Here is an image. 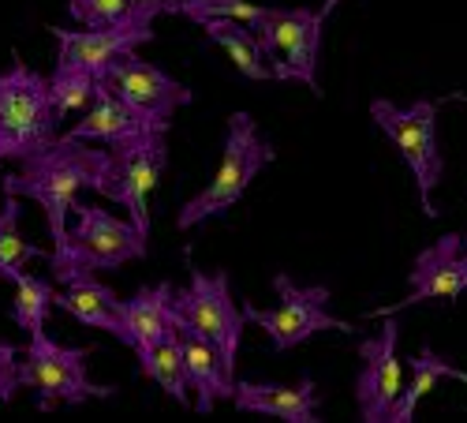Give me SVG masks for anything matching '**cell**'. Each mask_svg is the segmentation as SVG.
<instances>
[{"label": "cell", "mask_w": 467, "mask_h": 423, "mask_svg": "<svg viewBox=\"0 0 467 423\" xmlns=\"http://www.w3.org/2000/svg\"><path fill=\"white\" fill-rule=\"evenodd\" d=\"M112 146L60 135L34 158L19 162V173H8L0 180V191H12V196L34 199L42 206L49 237L60 248L67 244V217L79 203V191H98V196L112 199Z\"/></svg>", "instance_id": "6da1fadb"}, {"label": "cell", "mask_w": 467, "mask_h": 423, "mask_svg": "<svg viewBox=\"0 0 467 423\" xmlns=\"http://www.w3.org/2000/svg\"><path fill=\"white\" fill-rule=\"evenodd\" d=\"M60 139L53 87L26 64L0 71V162H26Z\"/></svg>", "instance_id": "7a4b0ae2"}, {"label": "cell", "mask_w": 467, "mask_h": 423, "mask_svg": "<svg viewBox=\"0 0 467 423\" xmlns=\"http://www.w3.org/2000/svg\"><path fill=\"white\" fill-rule=\"evenodd\" d=\"M277 158V150L269 146L254 121H251V112H232L228 117V135H224V153H221V165L213 173V180L199 191L194 199H187L176 214V225L180 228H194V225H202L206 217H217L224 210H232L240 199H244V191L251 187V180Z\"/></svg>", "instance_id": "3957f363"}, {"label": "cell", "mask_w": 467, "mask_h": 423, "mask_svg": "<svg viewBox=\"0 0 467 423\" xmlns=\"http://www.w3.org/2000/svg\"><path fill=\"white\" fill-rule=\"evenodd\" d=\"M370 121L393 139L404 165L411 169L422 214L438 217L434 187L445 176V158H441V146H438V101L419 98L411 105H393L385 98H374L370 101Z\"/></svg>", "instance_id": "277c9868"}, {"label": "cell", "mask_w": 467, "mask_h": 423, "mask_svg": "<svg viewBox=\"0 0 467 423\" xmlns=\"http://www.w3.org/2000/svg\"><path fill=\"white\" fill-rule=\"evenodd\" d=\"M87 360L90 349H71V344L53 341L46 330H37L23 349V386L34 390V401L42 412L57 405H83L90 397H112V386L90 382Z\"/></svg>", "instance_id": "5b68a950"}, {"label": "cell", "mask_w": 467, "mask_h": 423, "mask_svg": "<svg viewBox=\"0 0 467 423\" xmlns=\"http://www.w3.org/2000/svg\"><path fill=\"white\" fill-rule=\"evenodd\" d=\"M274 292H277V307H258V303H244V315L251 323H258L265 330V337L274 341V349H296V344L310 341L322 330H337V333H356L352 323H344L329 312V289L326 285H296L288 274L274 278Z\"/></svg>", "instance_id": "8992f818"}, {"label": "cell", "mask_w": 467, "mask_h": 423, "mask_svg": "<svg viewBox=\"0 0 467 423\" xmlns=\"http://www.w3.org/2000/svg\"><path fill=\"white\" fill-rule=\"evenodd\" d=\"M322 12L315 8H265L258 42L274 68V79H296L318 94V49H322Z\"/></svg>", "instance_id": "52a82bcc"}, {"label": "cell", "mask_w": 467, "mask_h": 423, "mask_svg": "<svg viewBox=\"0 0 467 423\" xmlns=\"http://www.w3.org/2000/svg\"><path fill=\"white\" fill-rule=\"evenodd\" d=\"M172 312H176V326L202 333L236 364L247 315H244V307H236V300H232L224 270H217V274L191 270L187 289H176V296H172Z\"/></svg>", "instance_id": "ba28073f"}, {"label": "cell", "mask_w": 467, "mask_h": 423, "mask_svg": "<svg viewBox=\"0 0 467 423\" xmlns=\"http://www.w3.org/2000/svg\"><path fill=\"white\" fill-rule=\"evenodd\" d=\"M75 225L67 228V244H60L57 251H67L79 262L94 266V270H116L124 262L146 259L150 251V237L135 221H120L101 206H87L75 203Z\"/></svg>", "instance_id": "9c48e42d"}, {"label": "cell", "mask_w": 467, "mask_h": 423, "mask_svg": "<svg viewBox=\"0 0 467 423\" xmlns=\"http://www.w3.org/2000/svg\"><path fill=\"white\" fill-rule=\"evenodd\" d=\"M49 274L53 281L60 285L57 292V307L67 312L75 323L83 326H94V330H105L112 337H128V323H124V300L116 296L105 281L94 278V266L79 262L67 251H57L49 255Z\"/></svg>", "instance_id": "30bf717a"}, {"label": "cell", "mask_w": 467, "mask_h": 423, "mask_svg": "<svg viewBox=\"0 0 467 423\" xmlns=\"http://www.w3.org/2000/svg\"><path fill=\"white\" fill-rule=\"evenodd\" d=\"M101 79L120 94L139 117L150 124V128H172V117L176 109L191 105V90L183 83H176L172 75H165L161 68H153L150 60H142L135 49L120 53L109 68Z\"/></svg>", "instance_id": "8fae6325"}, {"label": "cell", "mask_w": 467, "mask_h": 423, "mask_svg": "<svg viewBox=\"0 0 467 423\" xmlns=\"http://www.w3.org/2000/svg\"><path fill=\"white\" fill-rule=\"evenodd\" d=\"M165 128H146L131 135L128 143L112 146V203H120L131 221L150 237V191L158 187L165 162H169V146H165Z\"/></svg>", "instance_id": "7c38bea8"}, {"label": "cell", "mask_w": 467, "mask_h": 423, "mask_svg": "<svg viewBox=\"0 0 467 423\" xmlns=\"http://www.w3.org/2000/svg\"><path fill=\"white\" fill-rule=\"evenodd\" d=\"M397 341H400V323L389 315L385 326L359 341V375H356V408L359 419L367 423H385L393 416L400 394H404V371L397 360Z\"/></svg>", "instance_id": "4fadbf2b"}, {"label": "cell", "mask_w": 467, "mask_h": 423, "mask_svg": "<svg viewBox=\"0 0 467 423\" xmlns=\"http://www.w3.org/2000/svg\"><path fill=\"white\" fill-rule=\"evenodd\" d=\"M408 296L393 307H378L370 312V319H385L397 315L400 307H415V303H431V300H460L467 289V248L463 237L445 233L441 240H434L431 248H422L411 262L408 274Z\"/></svg>", "instance_id": "5bb4252c"}, {"label": "cell", "mask_w": 467, "mask_h": 423, "mask_svg": "<svg viewBox=\"0 0 467 423\" xmlns=\"http://www.w3.org/2000/svg\"><path fill=\"white\" fill-rule=\"evenodd\" d=\"M53 37L60 46V57L57 64H71V68H83L90 75H105V68L128 53V49H139L142 42H153V19L146 16H131L124 23H112V26H87V30H60L53 26Z\"/></svg>", "instance_id": "9a60e30c"}, {"label": "cell", "mask_w": 467, "mask_h": 423, "mask_svg": "<svg viewBox=\"0 0 467 423\" xmlns=\"http://www.w3.org/2000/svg\"><path fill=\"white\" fill-rule=\"evenodd\" d=\"M180 344H183L187 378L194 390V412H213L217 401L236 397V364H232L213 341L180 326Z\"/></svg>", "instance_id": "2e32d148"}, {"label": "cell", "mask_w": 467, "mask_h": 423, "mask_svg": "<svg viewBox=\"0 0 467 423\" xmlns=\"http://www.w3.org/2000/svg\"><path fill=\"white\" fill-rule=\"evenodd\" d=\"M232 405L240 412L274 416L285 423H318V394H315V378L310 375L299 378V386H281V382H236Z\"/></svg>", "instance_id": "e0dca14e"}, {"label": "cell", "mask_w": 467, "mask_h": 423, "mask_svg": "<svg viewBox=\"0 0 467 423\" xmlns=\"http://www.w3.org/2000/svg\"><path fill=\"white\" fill-rule=\"evenodd\" d=\"M150 124L139 117V112L116 94L105 79H98V94L94 101L83 109V121L75 124L67 135L71 139H87V143H105V146H120L131 135L146 132Z\"/></svg>", "instance_id": "ac0fdd59"}, {"label": "cell", "mask_w": 467, "mask_h": 423, "mask_svg": "<svg viewBox=\"0 0 467 423\" xmlns=\"http://www.w3.org/2000/svg\"><path fill=\"white\" fill-rule=\"evenodd\" d=\"M172 296L176 289L169 281L139 289L131 300H124V323H128V337L124 344L139 349V344L161 341L176 330V312H172Z\"/></svg>", "instance_id": "d6986e66"}, {"label": "cell", "mask_w": 467, "mask_h": 423, "mask_svg": "<svg viewBox=\"0 0 467 423\" xmlns=\"http://www.w3.org/2000/svg\"><path fill=\"white\" fill-rule=\"evenodd\" d=\"M139 356V371L158 382V386L176 401V405H191V378H187V360H183V344H180V326L161 337V341H150L135 349Z\"/></svg>", "instance_id": "ffe728a7"}, {"label": "cell", "mask_w": 467, "mask_h": 423, "mask_svg": "<svg viewBox=\"0 0 467 423\" xmlns=\"http://www.w3.org/2000/svg\"><path fill=\"white\" fill-rule=\"evenodd\" d=\"M199 26L206 30L210 42H217L232 57V64L240 68L244 79H251V83L274 79V68H269V60H265V49L258 42V30L254 26H247L240 19H202Z\"/></svg>", "instance_id": "44dd1931"}, {"label": "cell", "mask_w": 467, "mask_h": 423, "mask_svg": "<svg viewBox=\"0 0 467 423\" xmlns=\"http://www.w3.org/2000/svg\"><path fill=\"white\" fill-rule=\"evenodd\" d=\"M441 378L467 382V371H456L452 364H445V360L431 349V344H422L419 356L411 360V375H408V382H404V394H400V401H397L393 416H389V423H408V419H415L419 401H422L426 394H431Z\"/></svg>", "instance_id": "7402d4cb"}, {"label": "cell", "mask_w": 467, "mask_h": 423, "mask_svg": "<svg viewBox=\"0 0 467 423\" xmlns=\"http://www.w3.org/2000/svg\"><path fill=\"white\" fill-rule=\"evenodd\" d=\"M5 278L16 285V300H12L16 326L26 330V333L46 330V319H49V312L57 307V285L46 281V278H34L26 270H8Z\"/></svg>", "instance_id": "603a6c76"}, {"label": "cell", "mask_w": 467, "mask_h": 423, "mask_svg": "<svg viewBox=\"0 0 467 423\" xmlns=\"http://www.w3.org/2000/svg\"><path fill=\"white\" fill-rule=\"evenodd\" d=\"M19 196H12V191H5V203H0V278H5L8 270H19V266H26L30 259H49L42 248H34L23 240L19 233Z\"/></svg>", "instance_id": "cb8c5ba5"}, {"label": "cell", "mask_w": 467, "mask_h": 423, "mask_svg": "<svg viewBox=\"0 0 467 423\" xmlns=\"http://www.w3.org/2000/svg\"><path fill=\"white\" fill-rule=\"evenodd\" d=\"M49 87H53L57 117L67 121L71 112H83V109L94 101V94H98V75H90V71H83V68H71V64H57Z\"/></svg>", "instance_id": "d4e9b609"}, {"label": "cell", "mask_w": 467, "mask_h": 423, "mask_svg": "<svg viewBox=\"0 0 467 423\" xmlns=\"http://www.w3.org/2000/svg\"><path fill=\"white\" fill-rule=\"evenodd\" d=\"M169 16H187L194 26L202 19H240L247 26H258L265 8L251 0H169Z\"/></svg>", "instance_id": "484cf974"}, {"label": "cell", "mask_w": 467, "mask_h": 423, "mask_svg": "<svg viewBox=\"0 0 467 423\" xmlns=\"http://www.w3.org/2000/svg\"><path fill=\"white\" fill-rule=\"evenodd\" d=\"M67 12L83 26H112L135 16L131 0H67Z\"/></svg>", "instance_id": "4316f807"}, {"label": "cell", "mask_w": 467, "mask_h": 423, "mask_svg": "<svg viewBox=\"0 0 467 423\" xmlns=\"http://www.w3.org/2000/svg\"><path fill=\"white\" fill-rule=\"evenodd\" d=\"M23 390V353L12 341H0V401H12Z\"/></svg>", "instance_id": "83f0119b"}, {"label": "cell", "mask_w": 467, "mask_h": 423, "mask_svg": "<svg viewBox=\"0 0 467 423\" xmlns=\"http://www.w3.org/2000/svg\"><path fill=\"white\" fill-rule=\"evenodd\" d=\"M337 5H340V0H326V5H322V8H318V12H322V19H329V16H333V12H337Z\"/></svg>", "instance_id": "f1b7e54d"}, {"label": "cell", "mask_w": 467, "mask_h": 423, "mask_svg": "<svg viewBox=\"0 0 467 423\" xmlns=\"http://www.w3.org/2000/svg\"><path fill=\"white\" fill-rule=\"evenodd\" d=\"M463 248H467V237H463Z\"/></svg>", "instance_id": "f546056e"}]
</instances>
